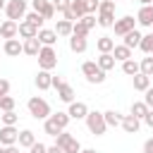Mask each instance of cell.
<instances>
[{
  "label": "cell",
  "instance_id": "cell-2",
  "mask_svg": "<svg viewBox=\"0 0 153 153\" xmlns=\"http://www.w3.org/2000/svg\"><path fill=\"white\" fill-rule=\"evenodd\" d=\"M115 5L117 2H112V0H100V7H98V26H103V29H110L112 24H115Z\"/></svg>",
  "mask_w": 153,
  "mask_h": 153
},
{
  "label": "cell",
  "instance_id": "cell-9",
  "mask_svg": "<svg viewBox=\"0 0 153 153\" xmlns=\"http://www.w3.org/2000/svg\"><path fill=\"white\" fill-rule=\"evenodd\" d=\"M19 141V129L17 124H2L0 127V143L2 146H14Z\"/></svg>",
  "mask_w": 153,
  "mask_h": 153
},
{
  "label": "cell",
  "instance_id": "cell-3",
  "mask_svg": "<svg viewBox=\"0 0 153 153\" xmlns=\"http://www.w3.org/2000/svg\"><path fill=\"white\" fill-rule=\"evenodd\" d=\"M86 127H88V131H91L93 136H103V134L108 131V122H105L103 112H98V110H88V115H86Z\"/></svg>",
  "mask_w": 153,
  "mask_h": 153
},
{
  "label": "cell",
  "instance_id": "cell-8",
  "mask_svg": "<svg viewBox=\"0 0 153 153\" xmlns=\"http://www.w3.org/2000/svg\"><path fill=\"white\" fill-rule=\"evenodd\" d=\"M112 29H115V36H127L129 31H134V29H136V19H134L131 14H124V17L115 19Z\"/></svg>",
  "mask_w": 153,
  "mask_h": 153
},
{
  "label": "cell",
  "instance_id": "cell-41",
  "mask_svg": "<svg viewBox=\"0 0 153 153\" xmlns=\"http://www.w3.org/2000/svg\"><path fill=\"white\" fill-rule=\"evenodd\" d=\"M53 5H55V12H65V10H69V5H72V0H53Z\"/></svg>",
  "mask_w": 153,
  "mask_h": 153
},
{
  "label": "cell",
  "instance_id": "cell-39",
  "mask_svg": "<svg viewBox=\"0 0 153 153\" xmlns=\"http://www.w3.org/2000/svg\"><path fill=\"white\" fill-rule=\"evenodd\" d=\"M0 117H2V124H17V120H19V115H17L14 110H7V112H2Z\"/></svg>",
  "mask_w": 153,
  "mask_h": 153
},
{
  "label": "cell",
  "instance_id": "cell-33",
  "mask_svg": "<svg viewBox=\"0 0 153 153\" xmlns=\"http://www.w3.org/2000/svg\"><path fill=\"white\" fill-rule=\"evenodd\" d=\"M24 19H26V22H31L33 26H38V29H43V24H45L43 14H41V12H36V10H31V12H29V14L24 17Z\"/></svg>",
  "mask_w": 153,
  "mask_h": 153
},
{
  "label": "cell",
  "instance_id": "cell-23",
  "mask_svg": "<svg viewBox=\"0 0 153 153\" xmlns=\"http://www.w3.org/2000/svg\"><path fill=\"white\" fill-rule=\"evenodd\" d=\"M122 38H124V45L134 50V48H139V43H141V38H143V33L134 29V31H129V33H127V36H122Z\"/></svg>",
  "mask_w": 153,
  "mask_h": 153
},
{
  "label": "cell",
  "instance_id": "cell-36",
  "mask_svg": "<svg viewBox=\"0 0 153 153\" xmlns=\"http://www.w3.org/2000/svg\"><path fill=\"white\" fill-rule=\"evenodd\" d=\"M69 10L74 12V17H76V19H81V17L86 14V5H84V0H72Z\"/></svg>",
  "mask_w": 153,
  "mask_h": 153
},
{
  "label": "cell",
  "instance_id": "cell-15",
  "mask_svg": "<svg viewBox=\"0 0 153 153\" xmlns=\"http://www.w3.org/2000/svg\"><path fill=\"white\" fill-rule=\"evenodd\" d=\"M120 127H122L127 134H136V131H139V127H141V120H139V117H134V115L129 112V115H124V117H122V124H120Z\"/></svg>",
  "mask_w": 153,
  "mask_h": 153
},
{
  "label": "cell",
  "instance_id": "cell-4",
  "mask_svg": "<svg viewBox=\"0 0 153 153\" xmlns=\"http://www.w3.org/2000/svg\"><path fill=\"white\" fill-rule=\"evenodd\" d=\"M81 74L86 76L88 84H103L105 81V69H100L98 62H93V60H86L81 65Z\"/></svg>",
  "mask_w": 153,
  "mask_h": 153
},
{
  "label": "cell",
  "instance_id": "cell-19",
  "mask_svg": "<svg viewBox=\"0 0 153 153\" xmlns=\"http://www.w3.org/2000/svg\"><path fill=\"white\" fill-rule=\"evenodd\" d=\"M131 81H134V88L136 91H146V88H151V76L148 74H143V72H139V74H134L131 76Z\"/></svg>",
  "mask_w": 153,
  "mask_h": 153
},
{
  "label": "cell",
  "instance_id": "cell-50",
  "mask_svg": "<svg viewBox=\"0 0 153 153\" xmlns=\"http://www.w3.org/2000/svg\"><path fill=\"white\" fill-rule=\"evenodd\" d=\"M60 84H65V79L62 76H53V88H57Z\"/></svg>",
  "mask_w": 153,
  "mask_h": 153
},
{
  "label": "cell",
  "instance_id": "cell-38",
  "mask_svg": "<svg viewBox=\"0 0 153 153\" xmlns=\"http://www.w3.org/2000/svg\"><path fill=\"white\" fill-rule=\"evenodd\" d=\"M0 110H2V112H7V110H14V98H12L10 93L0 98Z\"/></svg>",
  "mask_w": 153,
  "mask_h": 153
},
{
  "label": "cell",
  "instance_id": "cell-54",
  "mask_svg": "<svg viewBox=\"0 0 153 153\" xmlns=\"http://www.w3.org/2000/svg\"><path fill=\"white\" fill-rule=\"evenodd\" d=\"M5 5H7V2H5V0H0V10H5Z\"/></svg>",
  "mask_w": 153,
  "mask_h": 153
},
{
  "label": "cell",
  "instance_id": "cell-31",
  "mask_svg": "<svg viewBox=\"0 0 153 153\" xmlns=\"http://www.w3.org/2000/svg\"><path fill=\"white\" fill-rule=\"evenodd\" d=\"M50 120H53V122H55V124H57V127L65 131L72 117H69V112H60V110H57V112H53V115H50Z\"/></svg>",
  "mask_w": 153,
  "mask_h": 153
},
{
  "label": "cell",
  "instance_id": "cell-32",
  "mask_svg": "<svg viewBox=\"0 0 153 153\" xmlns=\"http://www.w3.org/2000/svg\"><path fill=\"white\" fill-rule=\"evenodd\" d=\"M139 48H141L146 55H153V31H151V33H143V38H141Z\"/></svg>",
  "mask_w": 153,
  "mask_h": 153
},
{
  "label": "cell",
  "instance_id": "cell-25",
  "mask_svg": "<svg viewBox=\"0 0 153 153\" xmlns=\"http://www.w3.org/2000/svg\"><path fill=\"white\" fill-rule=\"evenodd\" d=\"M86 48H88L86 38H79V36H69V50H72V53H86Z\"/></svg>",
  "mask_w": 153,
  "mask_h": 153
},
{
  "label": "cell",
  "instance_id": "cell-10",
  "mask_svg": "<svg viewBox=\"0 0 153 153\" xmlns=\"http://www.w3.org/2000/svg\"><path fill=\"white\" fill-rule=\"evenodd\" d=\"M2 50H5L7 57H19V55L24 53V43H22L19 38H7L5 45H2Z\"/></svg>",
  "mask_w": 153,
  "mask_h": 153
},
{
  "label": "cell",
  "instance_id": "cell-22",
  "mask_svg": "<svg viewBox=\"0 0 153 153\" xmlns=\"http://www.w3.org/2000/svg\"><path fill=\"white\" fill-rule=\"evenodd\" d=\"M19 148H31L33 143H36V136H33V131L31 129H22L19 131Z\"/></svg>",
  "mask_w": 153,
  "mask_h": 153
},
{
  "label": "cell",
  "instance_id": "cell-28",
  "mask_svg": "<svg viewBox=\"0 0 153 153\" xmlns=\"http://www.w3.org/2000/svg\"><path fill=\"white\" fill-rule=\"evenodd\" d=\"M148 110H151V108H148V105H146L143 100H134V103H131V110H129V112H131L134 117H139V120L143 122V117H146V112H148Z\"/></svg>",
  "mask_w": 153,
  "mask_h": 153
},
{
  "label": "cell",
  "instance_id": "cell-29",
  "mask_svg": "<svg viewBox=\"0 0 153 153\" xmlns=\"http://www.w3.org/2000/svg\"><path fill=\"white\" fill-rule=\"evenodd\" d=\"M96 48H98V53H112L115 41H112L110 36H100V38L96 41Z\"/></svg>",
  "mask_w": 153,
  "mask_h": 153
},
{
  "label": "cell",
  "instance_id": "cell-51",
  "mask_svg": "<svg viewBox=\"0 0 153 153\" xmlns=\"http://www.w3.org/2000/svg\"><path fill=\"white\" fill-rule=\"evenodd\" d=\"M5 153H19V148H17V143H14V146H5Z\"/></svg>",
  "mask_w": 153,
  "mask_h": 153
},
{
  "label": "cell",
  "instance_id": "cell-20",
  "mask_svg": "<svg viewBox=\"0 0 153 153\" xmlns=\"http://www.w3.org/2000/svg\"><path fill=\"white\" fill-rule=\"evenodd\" d=\"M96 62H98V67H100V69L110 72V69L115 67V62H117V60L112 57V53H100V55L96 57Z\"/></svg>",
  "mask_w": 153,
  "mask_h": 153
},
{
  "label": "cell",
  "instance_id": "cell-56",
  "mask_svg": "<svg viewBox=\"0 0 153 153\" xmlns=\"http://www.w3.org/2000/svg\"><path fill=\"white\" fill-rule=\"evenodd\" d=\"M112 2H117V0H112Z\"/></svg>",
  "mask_w": 153,
  "mask_h": 153
},
{
  "label": "cell",
  "instance_id": "cell-44",
  "mask_svg": "<svg viewBox=\"0 0 153 153\" xmlns=\"http://www.w3.org/2000/svg\"><path fill=\"white\" fill-rule=\"evenodd\" d=\"M50 0H31V7L36 10V12H43L45 10V5H48Z\"/></svg>",
  "mask_w": 153,
  "mask_h": 153
},
{
  "label": "cell",
  "instance_id": "cell-7",
  "mask_svg": "<svg viewBox=\"0 0 153 153\" xmlns=\"http://www.w3.org/2000/svg\"><path fill=\"white\" fill-rule=\"evenodd\" d=\"M5 14H7V19H12V22L24 19V17H26V0H7Z\"/></svg>",
  "mask_w": 153,
  "mask_h": 153
},
{
  "label": "cell",
  "instance_id": "cell-52",
  "mask_svg": "<svg viewBox=\"0 0 153 153\" xmlns=\"http://www.w3.org/2000/svg\"><path fill=\"white\" fill-rule=\"evenodd\" d=\"M79 153H98V151H93V148H81Z\"/></svg>",
  "mask_w": 153,
  "mask_h": 153
},
{
  "label": "cell",
  "instance_id": "cell-57",
  "mask_svg": "<svg viewBox=\"0 0 153 153\" xmlns=\"http://www.w3.org/2000/svg\"><path fill=\"white\" fill-rule=\"evenodd\" d=\"M0 24H2V19H0Z\"/></svg>",
  "mask_w": 153,
  "mask_h": 153
},
{
  "label": "cell",
  "instance_id": "cell-55",
  "mask_svg": "<svg viewBox=\"0 0 153 153\" xmlns=\"http://www.w3.org/2000/svg\"><path fill=\"white\" fill-rule=\"evenodd\" d=\"M0 153H5V146H2V143H0Z\"/></svg>",
  "mask_w": 153,
  "mask_h": 153
},
{
  "label": "cell",
  "instance_id": "cell-17",
  "mask_svg": "<svg viewBox=\"0 0 153 153\" xmlns=\"http://www.w3.org/2000/svg\"><path fill=\"white\" fill-rule=\"evenodd\" d=\"M19 36H22V38H33V36H38V26H33V24L26 22V19H22V22H19Z\"/></svg>",
  "mask_w": 153,
  "mask_h": 153
},
{
  "label": "cell",
  "instance_id": "cell-12",
  "mask_svg": "<svg viewBox=\"0 0 153 153\" xmlns=\"http://www.w3.org/2000/svg\"><path fill=\"white\" fill-rule=\"evenodd\" d=\"M0 36L7 41V38H17L19 36V24L17 22H12V19H2V24H0Z\"/></svg>",
  "mask_w": 153,
  "mask_h": 153
},
{
  "label": "cell",
  "instance_id": "cell-1",
  "mask_svg": "<svg viewBox=\"0 0 153 153\" xmlns=\"http://www.w3.org/2000/svg\"><path fill=\"white\" fill-rule=\"evenodd\" d=\"M26 108H29V115L33 117V120H48L53 112H50V103L45 100V98H41V96H31L29 98V103H26Z\"/></svg>",
  "mask_w": 153,
  "mask_h": 153
},
{
  "label": "cell",
  "instance_id": "cell-35",
  "mask_svg": "<svg viewBox=\"0 0 153 153\" xmlns=\"http://www.w3.org/2000/svg\"><path fill=\"white\" fill-rule=\"evenodd\" d=\"M43 131H45L48 136H57V134H60L62 129H60V127H57V124H55V122H53V120L48 117V120H43Z\"/></svg>",
  "mask_w": 153,
  "mask_h": 153
},
{
  "label": "cell",
  "instance_id": "cell-43",
  "mask_svg": "<svg viewBox=\"0 0 153 153\" xmlns=\"http://www.w3.org/2000/svg\"><path fill=\"white\" fill-rule=\"evenodd\" d=\"M29 153H48V146H45V143H41V141H36V143L29 148Z\"/></svg>",
  "mask_w": 153,
  "mask_h": 153
},
{
  "label": "cell",
  "instance_id": "cell-11",
  "mask_svg": "<svg viewBox=\"0 0 153 153\" xmlns=\"http://www.w3.org/2000/svg\"><path fill=\"white\" fill-rule=\"evenodd\" d=\"M67 112H69L72 120H86V115H88V105H86L84 100H72Z\"/></svg>",
  "mask_w": 153,
  "mask_h": 153
},
{
  "label": "cell",
  "instance_id": "cell-13",
  "mask_svg": "<svg viewBox=\"0 0 153 153\" xmlns=\"http://www.w3.org/2000/svg\"><path fill=\"white\" fill-rule=\"evenodd\" d=\"M136 24L141 26H153V5H141V10L136 12Z\"/></svg>",
  "mask_w": 153,
  "mask_h": 153
},
{
  "label": "cell",
  "instance_id": "cell-34",
  "mask_svg": "<svg viewBox=\"0 0 153 153\" xmlns=\"http://www.w3.org/2000/svg\"><path fill=\"white\" fill-rule=\"evenodd\" d=\"M88 31H91V29H86L81 19H76V22H74V26H72V36H79V38H86V36H88Z\"/></svg>",
  "mask_w": 153,
  "mask_h": 153
},
{
  "label": "cell",
  "instance_id": "cell-48",
  "mask_svg": "<svg viewBox=\"0 0 153 153\" xmlns=\"http://www.w3.org/2000/svg\"><path fill=\"white\" fill-rule=\"evenodd\" d=\"M143 122H146V124H148V127L153 129V108H151V110L146 112V117H143Z\"/></svg>",
  "mask_w": 153,
  "mask_h": 153
},
{
  "label": "cell",
  "instance_id": "cell-49",
  "mask_svg": "<svg viewBox=\"0 0 153 153\" xmlns=\"http://www.w3.org/2000/svg\"><path fill=\"white\" fill-rule=\"evenodd\" d=\"M48 153H65V151H62L57 143H53V146H48Z\"/></svg>",
  "mask_w": 153,
  "mask_h": 153
},
{
  "label": "cell",
  "instance_id": "cell-40",
  "mask_svg": "<svg viewBox=\"0 0 153 153\" xmlns=\"http://www.w3.org/2000/svg\"><path fill=\"white\" fill-rule=\"evenodd\" d=\"M84 5H86V14H96L100 7V0H84Z\"/></svg>",
  "mask_w": 153,
  "mask_h": 153
},
{
  "label": "cell",
  "instance_id": "cell-5",
  "mask_svg": "<svg viewBox=\"0 0 153 153\" xmlns=\"http://www.w3.org/2000/svg\"><path fill=\"white\" fill-rule=\"evenodd\" d=\"M38 67L48 69V72L57 67V53H55L53 45H41V50H38Z\"/></svg>",
  "mask_w": 153,
  "mask_h": 153
},
{
  "label": "cell",
  "instance_id": "cell-14",
  "mask_svg": "<svg viewBox=\"0 0 153 153\" xmlns=\"http://www.w3.org/2000/svg\"><path fill=\"white\" fill-rule=\"evenodd\" d=\"M33 84H36L38 91H48V88H53V74H50L48 69H41V72L36 74Z\"/></svg>",
  "mask_w": 153,
  "mask_h": 153
},
{
  "label": "cell",
  "instance_id": "cell-42",
  "mask_svg": "<svg viewBox=\"0 0 153 153\" xmlns=\"http://www.w3.org/2000/svg\"><path fill=\"white\" fill-rule=\"evenodd\" d=\"M81 22H84V26H86V29H93V26L98 24L96 14H84V17H81Z\"/></svg>",
  "mask_w": 153,
  "mask_h": 153
},
{
  "label": "cell",
  "instance_id": "cell-53",
  "mask_svg": "<svg viewBox=\"0 0 153 153\" xmlns=\"http://www.w3.org/2000/svg\"><path fill=\"white\" fill-rule=\"evenodd\" d=\"M141 5H153V0H139Z\"/></svg>",
  "mask_w": 153,
  "mask_h": 153
},
{
  "label": "cell",
  "instance_id": "cell-27",
  "mask_svg": "<svg viewBox=\"0 0 153 153\" xmlns=\"http://www.w3.org/2000/svg\"><path fill=\"white\" fill-rule=\"evenodd\" d=\"M122 72H124L127 76H134V74H139V72H141V65H139L134 57H129V60H124V62H122Z\"/></svg>",
  "mask_w": 153,
  "mask_h": 153
},
{
  "label": "cell",
  "instance_id": "cell-24",
  "mask_svg": "<svg viewBox=\"0 0 153 153\" xmlns=\"http://www.w3.org/2000/svg\"><path fill=\"white\" fill-rule=\"evenodd\" d=\"M72 26H74V22H69V19H57L55 33H57V36H72Z\"/></svg>",
  "mask_w": 153,
  "mask_h": 153
},
{
  "label": "cell",
  "instance_id": "cell-26",
  "mask_svg": "<svg viewBox=\"0 0 153 153\" xmlns=\"http://www.w3.org/2000/svg\"><path fill=\"white\" fill-rule=\"evenodd\" d=\"M112 57H115L117 62H124V60L131 57V48H127L124 43H122V45H115V48H112Z\"/></svg>",
  "mask_w": 153,
  "mask_h": 153
},
{
  "label": "cell",
  "instance_id": "cell-45",
  "mask_svg": "<svg viewBox=\"0 0 153 153\" xmlns=\"http://www.w3.org/2000/svg\"><path fill=\"white\" fill-rule=\"evenodd\" d=\"M143 93H146V96H143V103H146L148 108H153V86H151V88H146Z\"/></svg>",
  "mask_w": 153,
  "mask_h": 153
},
{
  "label": "cell",
  "instance_id": "cell-21",
  "mask_svg": "<svg viewBox=\"0 0 153 153\" xmlns=\"http://www.w3.org/2000/svg\"><path fill=\"white\" fill-rule=\"evenodd\" d=\"M57 98H60L62 103H72V100H74V88H72L67 81L60 84V86H57Z\"/></svg>",
  "mask_w": 153,
  "mask_h": 153
},
{
  "label": "cell",
  "instance_id": "cell-16",
  "mask_svg": "<svg viewBox=\"0 0 153 153\" xmlns=\"http://www.w3.org/2000/svg\"><path fill=\"white\" fill-rule=\"evenodd\" d=\"M22 43H24V55H29V57H38V50H41V41H38V36H33V38H24Z\"/></svg>",
  "mask_w": 153,
  "mask_h": 153
},
{
  "label": "cell",
  "instance_id": "cell-37",
  "mask_svg": "<svg viewBox=\"0 0 153 153\" xmlns=\"http://www.w3.org/2000/svg\"><path fill=\"white\" fill-rule=\"evenodd\" d=\"M141 72L143 74H148V76H153V57L151 55H146V57H141Z\"/></svg>",
  "mask_w": 153,
  "mask_h": 153
},
{
  "label": "cell",
  "instance_id": "cell-30",
  "mask_svg": "<svg viewBox=\"0 0 153 153\" xmlns=\"http://www.w3.org/2000/svg\"><path fill=\"white\" fill-rule=\"evenodd\" d=\"M103 117H105L108 127H120V124H122V117H124V115H120L117 110H105V112H103Z\"/></svg>",
  "mask_w": 153,
  "mask_h": 153
},
{
  "label": "cell",
  "instance_id": "cell-6",
  "mask_svg": "<svg viewBox=\"0 0 153 153\" xmlns=\"http://www.w3.org/2000/svg\"><path fill=\"white\" fill-rule=\"evenodd\" d=\"M55 143H57L65 153H79V151H81V143H79V141L67 131V129H65V131H60V134L55 136Z\"/></svg>",
  "mask_w": 153,
  "mask_h": 153
},
{
  "label": "cell",
  "instance_id": "cell-18",
  "mask_svg": "<svg viewBox=\"0 0 153 153\" xmlns=\"http://www.w3.org/2000/svg\"><path fill=\"white\" fill-rule=\"evenodd\" d=\"M38 41H41V45H55V41H57L55 29H38Z\"/></svg>",
  "mask_w": 153,
  "mask_h": 153
},
{
  "label": "cell",
  "instance_id": "cell-46",
  "mask_svg": "<svg viewBox=\"0 0 153 153\" xmlns=\"http://www.w3.org/2000/svg\"><path fill=\"white\" fill-rule=\"evenodd\" d=\"M7 93H10V81L7 79H0V98L7 96Z\"/></svg>",
  "mask_w": 153,
  "mask_h": 153
},
{
  "label": "cell",
  "instance_id": "cell-47",
  "mask_svg": "<svg viewBox=\"0 0 153 153\" xmlns=\"http://www.w3.org/2000/svg\"><path fill=\"white\" fill-rule=\"evenodd\" d=\"M143 153H153V136L143 141Z\"/></svg>",
  "mask_w": 153,
  "mask_h": 153
}]
</instances>
